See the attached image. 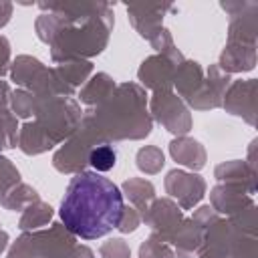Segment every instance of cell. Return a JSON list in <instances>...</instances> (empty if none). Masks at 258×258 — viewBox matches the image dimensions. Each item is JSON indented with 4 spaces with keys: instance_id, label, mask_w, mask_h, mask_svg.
Returning a JSON list of instances; mask_svg holds the SVG:
<instances>
[{
    "instance_id": "7a4b0ae2",
    "label": "cell",
    "mask_w": 258,
    "mask_h": 258,
    "mask_svg": "<svg viewBox=\"0 0 258 258\" xmlns=\"http://www.w3.org/2000/svg\"><path fill=\"white\" fill-rule=\"evenodd\" d=\"M89 161L97 171H109L117 161V153H115V149L111 145H101V147L91 151Z\"/></svg>"
},
{
    "instance_id": "6da1fadb",
    "label": "cell",
    "mask_w": 258,
    "mask_h": 258,
    "mask_svg": "<svg viewBox=\"0 0 258 258\" xmlns=\"http://www.w3.org/2000/svg\"><path fill=\"white\" fill-rule=\"evenodd\" d=\"M123 218V196L119 187L95 173H77L62 198L60 220L79 238L95 240L121 224Z\"/></svg>"
}]
</instances>
